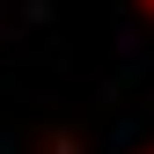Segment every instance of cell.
<instances>
[{
    "mask_svg": "<svg viewBox=\"0 0 154 154\" xmlns=\"http://www.w3.org/2000/svg\"><path fill=\"white\" fill-rule=\"evenodd\" d=\"M140 8H147V15H154V0H140Z\"/></svg>",
    "mask_w": 154,
    "mask_h": 154,
    "instance_id": "cell-1",
    "label": "cell"
}]
</instances>
